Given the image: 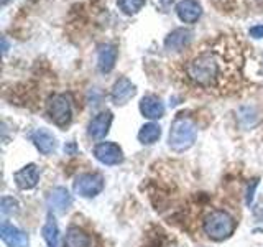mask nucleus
<instances>
[{
	"label": "nucleus",
	"instance_id": "obj_1",
	"mask_svg": "<svg viewBox=\"0 0 263 247\" xmlns=\"http://www.w3.org/2000/svg\"><path fill=\"white\" fill-rule=\"evenodd\" d=\"M243 51V43L232 35L208 40L184 61V78L196 87L224 93L242 76Z\"/></svg>",
	"mask_w": 263,
	"mask_h": 247
},
{
	"label": "nucleus",
	"instance_id": "obj_2",
	"mask_svg": "<svg viewBox=\"0 0 263 247\" xmlns=\"http://www.w3.org/2000/svg\"><path fill=\"white\" fill-rule=\"evenodd\" d=\"M196 123L193 119L186 117V115H178L173 120L170 129V147L176 152L187 150L189 147H193L196 140Z\"/></svg>",
	"mask_w": 263,
	"mask_h": 247
},
{
	"label": "nucleus",
	"instance_id": "obj_3",
	"mask_svg": "<svg viewBox=\"0 0 263 247\" xmlns=\"http://www.w3.org/2000/svg\"><path fill=\"white\" fill-rule=\"evenodd\" d=\"M235 231V219L226 211H212L204 219V233L214 241H224Z\"/></svg>",
	"mask_w": 263,
	"mask_h": 247
},
{
	"label": "nucleus",
	"instance_id": "obj_4",
	"mask_svg": "<svg viewBox=\"0 0 263 247\" xmlns=\"http://www.w3.org/2000/svg\"><path fill=\"white\" fill-rule=\"evenodd\" d=\"M46 111L56 126H68L72 117L71 97L68 94H53L46 102Z\"/></svg>",
	"mask_w": 263,
	"mask_h": 247
},
{
	"label": "nucleus",
	"instance_id": "obj_5",
	"mask_svg": "<svg viewBox=\"0 0 263 247\" xmlns=\"http://www.w3.org/2000/svg\"><path fill=\"white\" fill-rule=\"evenodd\" d=\"M104 189V178L99 173H84L74 181V193L82 198H94Z\"/></svg>",
	"mask_w": 263,
	"mask_h": 247
},
{
	"label": "nucleus",
	"instance_id": "obj_6",
	"mask_svg": "<svg viewBox=\"0 0 263 247\" xmlns=\"http://www.w3.org/2000/svg\"><path fill=\"white\" fill-rule=\"evenodd\" d=\"M94 156L104 165H119L123 162L122 148L117 144H112V142H104V144L96 145Z\"/></svg>",
	"mask_w": 263,
	"mask_h": 247
},
{
	"label": "nucleus",
	"instance_id": "obj_7",
	"mask_svg": "<svg viewBox=\"0 0 263 247\" xmlns=\"http://www.w3.org/2000/svg\"><path fill=\"white\" fill-rule=\"evenodd\" d=\"M0 237H2V241L8 247H27L28 245V236L7 221H4L2 226H0Z\"/></svg>",
	"mask_w": 263,
	"mask_h": 247
},
{
	"label": "nucleus",
	"instance_id": "obj_8",
	"mask_svg": "<svg viewBox=\"0 0 263 247\" xmlns=\"http://www.w3.org/2000/svg\"><path fill=\"white\" fill-rule=\"evenodd\" d=\"M193 40V31L187 28H176L173 30L164 40V48L168 51H183L184 48L189 46Z\"/></svg>",
	"mask_w": 263,
	"mask_h": 247
},
{
	"label": "nucleus",
	"instance_id": "obj_9",
	"mask_svg": "<svg viewBox=\"0 0 263 247\" xmlns=\"http://www.w3.org/2000/svg\"><path fill=\"white\" fill-rule=\"evenodd\" d=\"M13 180L16 186L20 189H31L38 185V180H40V170L35 163H30V165H25L22 170H18L13 175Z\"/></svg>",
	"mask_w": 263,
	"mask_h": 247
},
{
	"label": "nucleus",
	"instance_id": "obj_10",
	"mask_svg": "<svg viewBox=\"0 0 263 247\" xmlns=\"http://www.w3.org/2000/svg\"><path fill=\"white\" fill-rule=\"evenodd\" d=\"M112 119L114 117H112L110 111H104L101 114H97L89 123V135L96 140H102L107 134H109V129L112 126Z\"/></svg>",
	"mask_w": 263,
	"mask_h": 247
},
{
	"label": "nucleus",
	"instance_id": "obj_11",
	"mask_svg": "<svg viewBox=\"0 0 263 247\" xmlns=\"http://www.w3.org/2000/svg\"><path fill=\"white\" fill-rule=\"evenodd\" d=\"M176 13L181 22L196 23L202 15V7L197 0H181L176 5Z\"/></svg>",
	"mask_w": 263,
	"mask_h": 247
},
{
	"label": "nucleus",
	"instance_id": "obj_12",
	"mask_svg": "<svg viewBox=\"0 0 263 247\" xmlns=\"http://www.w3.org/2000/svg\"><path fill=\"white\" fill-rule=\"evenodd\" d=\"M135 84H132V81L127 79V78H120L119 81H115V84L112 86V91H110V97L112 101L117 104V105H122L128 102L132 97L135 96Z\"/></svg>",
	"mask_w": 263,
	"mask_h": 247
},
{
	"label": "nucleus",
	"instance_id": "obj_13",
	"mask_svg": "<svg viewBox=\"0 0 263 247\" xmlns=\"http://www.w3.org/2000/svg\"><path fill=\"white\" fill-rule=\"evenodd\" d=\"M72 203V196L69 195V191L63 186L54 188L48 196V206L51 208V211L54 213H64L68 211V208Z\"/></svg>",
	"mask_w": 263,
	"mask_h": 247
},
{
	"label": "nucleus",
	"instance_id": "obj_14",
	"mask_svg": "<svg viewBox=\"0 0 263 247\" xmlns=\"http://www.w3.org/2000/svg\"><path fill=\"white\" fill-rule=\"evenodd\" d=\"M140 112L143 114V117L146 119H160L164 114V105L161 102V99L156 96H145L142 101H140Z\"/></svg>",
	"mask_w": 263,
	"mask_h": 247
},
{
	"label": "nucleus",
	"instance_id": "obj_15",
	"mask_svg": "<svg viewBox=\"0 0 263 247\" xmlns=\"http://www.w3.org/2000/svg\"><path fill=\"white\" fill-rule=\"evenodd\" d=\"M31 142L43 155H49L54 152L56 148V138L49 130L46 129H38L31 134Z\"/></svg>",
	"mask_w": 263,
	"mask_h": 247
},
{
	"label": "nucleus",
	"instance_id": "obj_16",
	"mask_svg": "<svg viewBox=\"0 0 263 247\" xmlns=\"http://www.w3.org/2000/svg\"><path fill=\"white\" fill-rule=\"evenodd\" d=\"M117 61V48L114 45H102L97 55V68L101 73H110Z\"/></svg>",
	"mask_w": 263,
	"mask_h": 247
},
{
	"label": "nucleus",
	"instance_id": "obj_17",
	"mask_svg": "<svg viewBox=\"0 0 263 247\" xmlns=\"http://www.w3.org/2000/svg\"><path fill=\"white\" fill-rule=\"evenodd\" d=\"M89 236L79 227H69L64 237V247H89Z\"/></svg>",
	"mask_w": 263,
	"mask_h": 247
},
{
	"label": "nucleus",
	"instance_id": "obj_18",
	"mask_svg": "<svg viewBox=\"0 0 263 247\" xmlns=\"http://www.w3.org/2000/svg\"><path fill=\"white\" fill-rule=\"evenodd\" d=\"M41 233H43V237L48 247H60V229H58V224L51 214L48 216Z\"/></svg>",
	"mask_w": 263,
	"mask_h": 247
},
{
	"label": "nucleus",
	"instance_id": "obj_19",
	"mask_svg": "<svg viewBox=\"0 0 263 247\" xmlns=\"http://www.w3.org/2000/svg\"><path fill=\"white\" fill-rule=\"evenodd\" d=\"M160 135H161V127L158 126V123L150 122V123H145V126L140 129L138 140L143 145H152L160 138Z\"/></svg>",
	"mask_w": 263,
	"mask_h": 247
},
{
	"label": "nucleus",
	"instance_id": "obj_20",
	"mask_svg": "<svg viewBox=\"0 0 263 247\" xmlns=\"http://www.w3.org/2000/svg\"><path fill=\"white\" fill-rule=\"evenodd\" d=\"M146 0H119V8L127 15H135L143 8Z\"/></svg>",
	"mask_w": 263,
	"mask_h": 247
},
{
	"label": "nucleus",
	"instance_id": "obj_21",
	"mask_svg": "<svg viewBox=\"0 0 263 247\" xmlns=\"http://www.w3.org/2000/svg\"><path fill=\"white\" fill-rule=\"evenodd\" d=\"M0 211H2L4 216H8V214H13L18 211V201L13 200V198H2V204H0Z\"/></svg>",
	"mask_w": 263,
	"mask_h": 247
},
{
	"label": "nucleus",
	"instance_id": "obj_22",
	"mask_svg": "<svg viewBox=\"0 0 263 247\" xmlns=\"http://www.w3.org/2000/svg\"><path fill=\"white\" fill-rule=\"evenodd\" d=\"M249 35L252 38H263V25H255L249 30Z\"/></svg>",
	"mask_w": 263,
	"mask_h": 247
},
{
	"label": "nucleus",
	"instance_id": "obj_23",
	"mask_svg": "<svg viewBox=\"0 0 263 247\" xmlns=\"http://www.w3.org/2000/svg\"><path fill=\"white\" fill-rule=\"evenodd\" d=\"M160 2H161V5H171L175 0H160Z\"/></svg>",
	"mask_w": 263,
	"mask_h": 247
},
{
	"label": "nucleus",
	"instance_id": "obj_24",
	"mask_svg": "<svg viewBox=\"0 0 263 247\" xmlns=\"http://www.w3.org/2000/svg\"><path fill=\"white\" fill-rule=\"evenodd\" d=\"M7 2H8V0H2V5H5Z\"/></svg>",
	"mask_w": 263,
	"mask_h": 247
}]
</instances>
